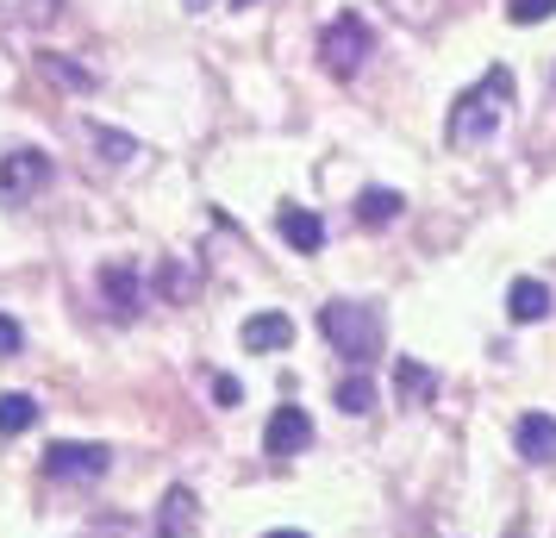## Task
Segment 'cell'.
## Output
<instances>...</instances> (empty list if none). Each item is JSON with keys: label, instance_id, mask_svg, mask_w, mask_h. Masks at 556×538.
I'll return each instance as SVG.
<instances>
[{"label": "cell", "instance_id": "8fae6325", "mask_svg": "<svg viewBox=\"0 0 556 538\" xmlns=\"http://www.w3.org/2000/svg\"><path fill=\"white\" fill-rule=\"evenodd\" d=\"M101 283H106V301H113V313H119V320H131V313H138V301H144V295H138V276H131L126 263H106Z\"/></svg>", "mask_w": 556, "mask_h": 538}, {"label": "cell", "instance_id": "5bb4252c", "mask_svg": "<svg viewBox=\"0 0 556 538\" xmlns=\"http://www.w3.org/2000/svg\"><path fill=\"white\" fill-rule=\"evenodd\" d=\"M31 426H38V401L20 395V388L0 395V438H20V433H31Z\"/></svg>", "mask_w": 556, "mask_h": 538}, {"label": "cell", "instance_id": "d4e9b609", "mask_svg": "<svg viewBox=\"0 0 556 538\" xmlns=\"http://www.w3.org/2000/svg\"><path fill=\"white\" fill-rule=\"evenodd\" d=\"M238 7H251V0H238Z\"/></svg>", "mask_w": 556, "mask_h": 538}, {"label": "cell", "instance_id": "44dd1931", "mask_svg": "<svg viewBox=\"0 0 556 538\" xmlns=\"http://www.w3.org/2000/svg\"><path fill=\"white\" fill-rule=\"evenodd\" d=\"M238 395H244V388L231 383V376H219V383H213V401H219V408H238Z\"/></svg>", "mask_w": 556, "mask_h": 538}, {"label": "cell", "instance_id": "8992f818", "mask_svg": "<svg viewBox=\"0 0 556 538\" xmlns=\"http://www.w3.org/2000/svg\"><path fill=\"white\" fill-rule=\"evenodd\" d=\"M306 445H313L306 408H276L269 413V433H263V451H269V458H301Z\"/></svg>", "mask_w": 556, "mask_h": 538}, {"label": "cell", "instance_id": "5b68a950", "mask_svg": "<svg viewBox=\"0 0 556 538\" xmlns=\"http://www.w3.org/2000/svg\"><path fill=\"white\" fill-rule=\"evenodd\" d=\"M51 182V157L45 151H7L0 157V195L7 201H31Z\"/></svg>", "mask_w": 556, "mask_h": 538}, {"label": "cell", "instance_id": "7c38bea8", "mask_svg": "<svg viewBox=\"0 0 556 538\" xmlns=\"http://www.w3.org/2000/svg\"><path fill=\"white\" fill-rule=\"evenodd\" d=\"M376 401H381V388L356 370V376H338V408L351 413V420H363V413H376Z\"/></svg>", "mask_w": 556, "mask_h": 538}, {"label": "cell", "instance_id": "d6986e66", "mask_svg": "<svg viewBox=\"0 0 556 538\" xmlns=\"http://www.w3.org/2000/svg\"><path fill=\"white\" fill-rule=\"evenodd\" d=\"M45 70H51L56 82H70V88H94V76H88V70H76L70 57H56V51H45Z\"/></svg>", "mask_w": 556, "mask_h": 538}, {"label": "cell", "instance_id": "9c48e42d", "mask_svg": "<svg viewBox=\"0 0 556 538\" xmlns=\"http://www.w3.org/2000/svg\"><path fill=\"white\" fill-rule=\"evenodd\" d=\"M294 345V320L288 313H256L244 320V351H288Z\"/></svg>", "mask_w": 556, "mask_h": 538}, {"label": "cell", "instance_id": "603a6c76", "mask_svg": "<svg viewBox=\"0 0 556 538\" xmlns=\"http://www.w3.org/2000/svg\"><path fill=\"white\" fill-rule=\"evenodd\" d=\"M269 538H306V533H269Z\"/></svg>", "mask_w": 556, "mask_h": 538}, {"label": "cell", "instance_id": "7a4b0ae2", "mask_svg": "<svg viewBox=\"0 0 556 538\" xmlns=\"http://www.w3.org/2000/svg\"><path fill=\"white\" fill-rule=\"evenodd\" d=\"M319 333L331 338L338 358H351L356 370L381 358V313L369 301H326L319 308Z\"/></svg>", "mask_w": 556, "mask_h": 538}, {"label": "cell", "instance_id": "ffe728a7", "mask_svg": "<svg viewBox=\"0 0 556 538\" xmlns=\"http://www.w3.org/2000/svg\"><path fill=\"white\" fill-rule=\"evenodd\" d=\"M388 7H401V13L413 20V26H426V20H431V7H438V0H388Z\"/></svg>", "mask_w": 556, "mask_h": 538}, {"label": "cell", "instance_id": "7402d4cb", "mask_svg": "<svg viewBox=\"0 0 556 538\" xmlns=\"http://www.w3.org/2000/svg\"><path fill=\"white\" fill-rule=\"evenodd\" d=\"M13 351H20V326L0 313V358H13Z\"/></svg>", "mask_w": 556, "mask_h": 538}, {"label": "cell", "instance_id": "9a60e30c", "mask_svg": "<svg viewBox=\"0 0 556 538\" xmlns=\"http://www.w3.org/2000/svg\"><path fill=\"white\" fill-rule=\"evenodd\" d=\"M88 145H94V151H101V163H113V170H119V163H131V157H138V138H126V132H106V126H94V120H88Z\"/></svg>", "mask_w": 556, "mask_h": 538}, {"label": "cell", "instance_id": "6da1fadb", "mask_svg": "<svg viewBox=\"0 0 556 538\" xmlns=\"http://www.w3.org/2000/svg\"><path fill=\"white\" fill-rule=\"evenodd\" d=\"M506 101H513V70L494 63L476 88H463L456 107L444 113V138H451V151H481V145H494V132L506 120Z\"/></svg>", "mask_w": 556, "mask_h": 538}, {"label": "cell", "instance_id": "ac0fdd59", "mask_svg": "<svg viewBox=\"0 0 556 538\" xmlns=\"http://www.w3.org/2000/svg\"><path fill=\"white\" fill-rule=\"evenodd\" d=\"M556 13V0H506V20L513 26H544Z\"/></svg>", "mask_w": 556, "mask_h": 538}, {"label": "cell", "instance_id": "ba28073f", "mask_svg": "<svg viewBox=\"0 0 556 538\" xmlns=\"http://www.w3.org/2000/svg\"><path fill=\"white\" fill-rule=\"evenodd\" d=\"M276 232L294 245V251H306V257L326 245V226H319V213H313V207H281V213H276Z\"/></svg>", "mask_w": 556, "mask_h": 538}, {"label": "cell", "instance_id": "277c9868", "mask_svg": "<svg viewBox=\"0 0 556 538\" xmlns=\"http://www.w3.org/2000/svg\"><path fill=\"white\" fill-rule=\"evenodd\" d=\"M45 476H51V483H101L106 451L101 445H51V451H45Z\"/></svg>", "mask_w": 556, "mask_h": 538}, {"label": "cell", "instance_id": "cb8c5ba5", "mask_svg": "<svg viewBox=\"0 0 556 538\" xmlns=\"http://www.w3.org/2000/svg\"><path fill=\"white\" fill-rule=\"evenodd\" d=\"M513 538H526V526H513Z\"/></svg>", "mask_w": 556, "mask_h": 538}, {"label": "cell", "instance_id": "30bf717a", "mask_svg": "<svg viewBox=\"0 0 556 538\" xmlns=\"http://www.w3.org/2000/svg\"><path fill=\"white\" fill-rule=\"evenodd\" d=\"M506 313H513L519 326H531V320H544V313H551V288L538 283V276H519V283L506 288Z\"/></svg>", "mask_w": 556, "mask_h": 538}, {"label": "cell", "instance_id": "3957f363", "mask_svg": "<svg viewBox=\"0 0 556 538\" xmlns=\"http://www.w3.org/2000/svg\"><path fill=\"white\" fill-rule=\"evenodd\" d=\"M369 45H376L369 20H363V13H338V20H331V26L319 32V63H326L331 76H344V82H351L356 70H363Z\"/></svg>", "mask_w": 556, "mask_h": 538}, {"label": "cell", "instance_id": "52a82bcc", "mask_svg": "<svg viewBox=\"0 0 556 538\" xmlns=\"http://www.w3.org/2000/svg\"><path fill=\"white\" fill-rule=\"evenodd\" d=\"M513 445H519L526 463H556V420L551 413H526V420L513 426Z\"/></svg>", "mask_w": 556, "mask_h": 538}, {"label": "cell", "instance_id": "4fadbf2b", "mask_svg": "<svg viewBox=\"0 0 556 538\" xmlns=\"http://www.w3.org/2000/svg\"><path fill=\"white\" fill-rule=\"evenodd\" d=\"M401 195H394V188H363V195H356V220H363V226H388V220H401Z\"/></svg>", "mask_w": 556, "mask_h": 538}, {"label": "cell", "instance_id": "e0dca14e", "mask_svg": "<svg viewBox=\"0 0 556 538\" xmlns=\"http://www.w3.org/2000/svg\"><path fill=\"white\" fill-rule=\"evenodd\" d=\"M394 376H401V395H406V401H413V408H419V401H431V395H438V376H431V370H419V363H413V358H401V363H394Z\"/></svg>", "mask_w": 556, "mask_h": 538}, {"label": "cell", "instance_id": "2e32d148", "mask_svg": "<svg viewBox=\"0 0 556 538\" xmlns=\"http://www.w3.org/2000/svg\"><path fill=\"white\" fill-rule=\"evenodd\" d=\"M194 508H201V501H194L188 488H169V495H163V526H156V538H181L188 520H194Z\"/></svg>", "mask_w": 556, "mask_h": 538}]
</instances>
